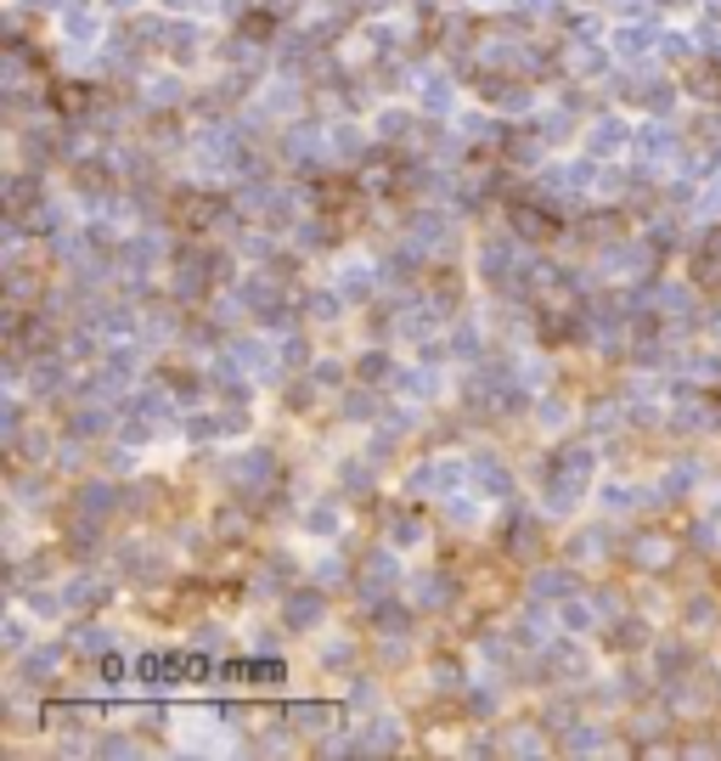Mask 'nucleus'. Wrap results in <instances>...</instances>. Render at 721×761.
I'll return each instance as SVG.
<instances>
[{
  "label": "nucleus",
  "mask_w": 721,
  "mask_h": 761,
  "mask_svg": "<svg viewBox=\"0 0 721 761\" xmlns=\"http://www.w3.org/2000/svg\"><path fill=\"white\" fill-rule=\"evenodd\" d=\"M507 220L525 231V237H536V243H547V237H558V220L552 215H541V209H525V204H513L507 209Z\"/></svg>",
  "instance_id": "1"
},
{
  "label": "nucleus",
  "mask_w": 721,
  "mask_h": 761,
  "mask_svg": "<svg viewBox=\"0 0 721 761\" xmlns=\"http://www.w3.org/2000/svg\"><path fill=\"white\" fill-rule=\"evenodd\" d=\"M688 86H694L699 102H721V68L716 63H694L688 68Z\"/></svg>",
  "instance_id": "2"
},
{
  "label": "nucleus",
  "mask_w": 721,
  "mask_h": 761,
  "mask_svg": "<svg viewBox=\"0 0 721 761\" xmlns=\"http://www.w3.org/2000/svg\"><path fill=\"white\" fill-rule=\"evenodd\" d=\"M220 215V197H186V226H209Z\"/></svg>",
  "instance_id": "3"
},
{
  "label": "nucleus",
  "mask_w": 721,
  "mask_h": 761,
  "mask_svg": "<svg viewBox=\"0 0 721 761\" xmlns=\"http://www.w3.org/2000/svg\"><path fill=\"white\" fill-rule=\"evenodd\" d=\"M57 107L62 113H79V107H85V91H79V86H57Z\"/></svg>",
  "instance_id": "4"
},
{
  "label": "nucleus",
  "mask_w": 721,
  "mask_h": 761,
  "mask_svg": "<svg viewBox=\"0 0 721 761\" xmlns=\"http://www.w3.org/2000/svg\"><path fill=\"white\" fill-rule=\"evenodd\" d=\"M705 260H721V237H710V249H705Z\"/></svg>",
  "instance_id": "5"
}]
</instances>
